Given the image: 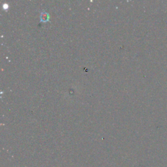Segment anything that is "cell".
<instances>
[{
	"label": "cell",
	"mask_w": 167,
	"mask_h": 167,
	"mask_svg": "<svg viewBox=\"0 0 167 167\" xmlns=\"http://www.w3.org/2000/svg\"><path fill=\"white\" fill-rule=\"evenodd\" d=\"M48 14H47L46 13H45V14H44H44H43V16L41 15V20H42L43 21H44V22L47 21V20H48Z\"/></svg>",
	"instance_id": "cell-1"
}]
</instances>
